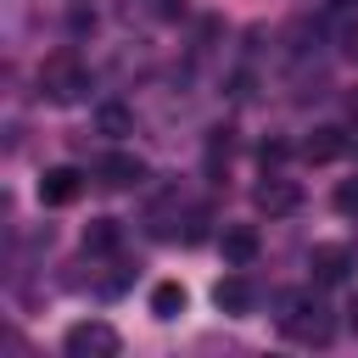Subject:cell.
I'll list each match as a JSON object with an SVG mask.
<instances>
[{"mask_svg": "<svg viewBox=\"0 0 358 358\" xmlns=\"http://www.w3.org/2000/svg\"><path fill=\"white\" fill-rule=\"evenodd\" d=\"M39 95H45L50 106H73V101H84V95H90V67H84L73 50L45 56V62H39Z\"/></svg>", "mask_w": 358, "mask_h": 358, "instance_id": "6da1fadb", "label": "cell"}, {"mask_svg": "<svg viewBox=\"0 0 358 358\" xmlns=\"http://www.w3.org/2000/svg\"><path fill=\"white\" fill-rule=\"evenodd\" d=\"M280 330H285L291 341H302V347H324V341L336 336V319H330V308H324L319 296H291L285 313H280Z\"/></svg>", "mask_w": 358, "mask_h": 358, "instance_id": "7a4b0ae2", "label": "cell"}, {"mask_svg": "<svg viewBox=\"0 0 358 358\" xmlns=\"http://www.w3.org/2000/svg\"><path fill=\"white\" fill-rule=\"evenodd\" d=\"M62 347H67V358H117L123 336H117L106 319H84V324H73V330L62 336Z\"/></svg>", "mask_w": 358, "mask_h": 358, "instance_id": "3957f363", "label": "cell"}, {"mask_svg": "<svg viewBox=\"0 0 358 358\" xmlns=\"http://www.w3.org/2000/svg\"><path fill=\"white\" fill-rule=\"evenodd\" d=\"M252 201H257V213H268V218H285V213H296L302 207V185L296 179H263L257 190H252Z\"/></svg>", "mask_w": 358, "mask_h": 358, "instance_id": "277c9868", "label": "cell"}, {"mask_svg": "<svg viewBox=\"0 0 358 358\" xmlns=\"http://www.w3.org/2000/svg\"><path fill=\"white\" fill-rule=\"evenodd\" d=\"M140 179H145V162L129 157V151H112V157L95 162V185H101V190H129V185H140Z\"/></svg>", "mask_w": 358, "mask_h": 358, "instance_id": "5b68a950", "label": "cell"}, {"mask_svg": "<svg viewBox=\"0 0 358 358\" xmlns=\"http://www.w3.org/2000/svg\"><path fill=\"white\" fill-rule=\"evenodd\" d=\"M78 190H84V173L78 168H45V179H39V201L45 207H67Z\"/></svg>", "mask_w": 358, "mask_h": 358, "instance_id": "8992f818", "label": "cell"}, {"mask_svg": "<svg viewBox=\"0 0 358 358\" xmlns=\"http://www.w3.org/2000/svg\"><path fill=\"white\" fill-rule=\"evenodd\" d=\"M213 302H218V313H252L257 291H252V280H246V274H224V280L213 285Z\"/></svg>", "mask_w": 358, "mask_h": 358, "instance_id": "52a82bcc", "label": "cell"}, {"mask_svg": "<svg viewBox=\"0 0 358 358\" xmlns=\"http://www.w3.org/2000/svg\"><path fill=\"white\" fill-rule=\"evenodd\" d=\"M218 252H224V263H229V268H252V263H257V229H246V224L224 229Z\"/></svg>", "mask_w": 358, "mask_h": 358, "instance_id": "ba28073f", "label": "cell"}, {"mask_svg": "<svg viewBox=\"0 0 358 358\" xmlns=\"http://www.w3.org/2000/svg\"><path fill=\"white\" fill-rule=\"evenodd\" d=\"M308 268H313V280H319V285H336V280H347L352 257H347V246H313Z\"/></svg>", "mask_w": 358, "mask_h": 358, "instance_id": "9c48e42d", "label": "cell"}, {"mask_svg": "<svg viewBox=\"0 0 358 358\" xmlns=\"http://www.w3.org/2000/svg\"><path fill=\"white\" fill-rule=\"evenodd\" d=\"M123 246V229H117V218H90L84 224V252H95V257H112Z\"/></svg>", "mask_w": 358, "mask_h": 358, "instance_id": "30bf717a", "label": "cell"}, {"mask_svg": "<svg viewBox=\"0 0 358 358\" xmlns=\"http://www.w3.org/2000/svg\"><path fill=\"white\" fill-rule=\"evenodd\" d=\"M341 151H347V134H341V129H313V134L302 140V157H308V162H336Z\"/></svg>", "mask_w": 358, "mask_h": 358, "instance_id": "8fae6325", "label": "cell"}, {"mask_svg": "<svg viewBox=\"0 0 358 358\" xmlns=\"http://www.w3.org/2000/svg\"><path fill=\"white\" fill-rule=\"evenodd\" d=\"M179 11H185L179 0H123V17H129V22H134V17H140V22H168V17H179Z\"/></svg>", "mask_w": 358, "mask_h": 358, "instance_id": "7c38bea8", "label": "cell"}, {"mask_svg": "<svg viewBox=\"0 0 358 358\" xmlns=\"http://www.w3.org/2000/svg\"><path fill=\"white\" fill-rule=\"evenodd\" d=\"M151 313H157V319H179V313H185V285H179V280H162V285L151 291Z\"/></svg>", "mask_w": 358, "mask_h": 358, "instance_id": "4fadbf2b", "label": "cell"}, {"mask_svg": "<svg viewBox=\"0 0 358 358\" xmlns=\"http://www.w3.org/2000/svg\"><path fill=\"white\" fill-rule=\"evenodd\" d=\"M207 224H213V213H207V207H190V213H185V241H190V246L207 241Z\"/></svg>", "mask_w": 358, "mask_h": 358, "instance_id": "5bb4252c", "label": "cell"}, {"mask_svg": "<svg viewBox=\"0 0 358 358\" xmlns=\"http://www.w3.org/2000/svg\"><path fill=\"white\" fill-rule=\"evenodd\" d=\"M95 123H101L106 134H129V112H123V106H101V112H95Z\"/></svg>", "mask_w": 358, "mask_h": 358, "instance_id": "9a60e30c", "label": "cell"}, {"mask_svg": "<svg viewBox=\"0 0 358 358\" xmlns=\"http://www.w3.org/2000/svg\"><path fill=\"white\" fill-rule=\"evenodd\" d=\"M336 213H358V179H341L336 185Z\"/></svg>", "mask_w": 358, "mask_h": 358, "instance_id": "2e32d148", "label": "cell"}, {"mask_svg": "<svg viewBox=\"0 0 358 358\" xmlns=\"http://www.w3.org/2000/svg\"><path fill=\"white\" fill-rule=\"evenodd\" d=\"M347 330H352V336H358V291H352V296H347Z\"/></svg>", "mask_w": 358, "mask_h": 358, "instance_id": "e0dca14e", "label": "cell"}, {"mask_svg": "<svg viewBox=\"0 0 358 358\" xmlns=\"http://www.w3.org/2000/svg\"><path fill=\"white\" fill-rule=\"evenodd\" d=\"M336 6H341V11H358V0H336Z\"/></svg>", "mask_w": 358, "mask_h": 358, "instance_id": "ac0fdd59", "label": "cell"}]
</instances>
